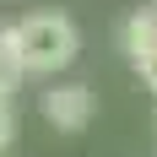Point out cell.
I'll return each mask as SVG.
<instances>
[{"instance_id":"2","label":"cell","mask_w":157,"mask_h":157,"mask_svg":"<svg viewBox=\"0 0 157 157\" xmlns=\"http://www.w3.org/2000/svg\"><path fill=\"white\" fill-rule=\"evenodd\" d=\"M38 114H44L60 136H76V130L92 125V87H81V81H54V87L38 98Z\"/></svg>"},{"instance_id":"7","label":"cell","mask_w":157,"mask_h":157,"mask_svg":"<svg viewBox=\"0 0 157 157\" xmlns=\"http://www.w3.org/2000/svg\"><path fill=\"white\" fill-rule=\"evenodd\" d=\"M152 16H157V6H152Z\"/></svg>"},{"instance_id":"3","label":"cell","mask_w":157,"mask_h":157,"mask_svg":"<svg viewBox=\"0 0 157 157\" xmlns=\"http://www.w3.org/2000/svg\"><path fill=\"white\" fill-rule=\"evenodd\" d=\"M119 44H125V54H130V60H146V54L157 49V16H152V11L125 16V27H119Z\"/></svg>"},{"instance_id":"6","label":"cell","mask_w":157,"mask_h":157,"mask_svg":"<svg viewBox=\"0 0 157 157\" xmlns=\"http://www.w3.org/2000/svg\"><path fill=\"white\" fill-rule=\"evenodd\" d=\"M152 130H157V119H152Z\"/></svg>"},{"instance_id":"5","label":"cell","mask_w":157,"mask_h":157,"mask_svg":"<svg viewBox=\"0 0 157 157\" xmlns=\"http://www.w3.org/2000/svg\"><path fill=\"white\" fill-rule=\"evenodd\" d=\"M136 65H141V81H146V87H152V92H157V49H152V54H146V60H136Z\"/></svg>"},{"instance_id":"1","label":"cell","mask_w":157,"mask_h":157,"mask_svg":"<svg viewBox=\"0 0 157 157\" xmlns=\"http://www.w3.org/2000/svg\"><path fill=\"white\" fill-rule=\"evenodd\" d=\"M16 27V65L22 76H60L65 65H76V49H81V33L65 11H33Z\"/></svg>"},{"instance_id":"4","label":"cell","mask_w":157,"mask_h":157,"mask_svg":"<svg viewBox=\"0 0 157 157\" xmlns=\"http://www.w3.org/2000/svg\"><path fill=\"white\" fill-rule=\"evenodd\" d=\"M11 141H16V92L0 87V157L11 152Z\"/></svg>"}]
</instances>
